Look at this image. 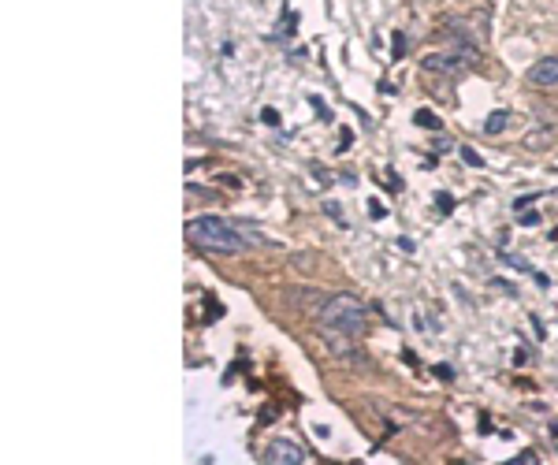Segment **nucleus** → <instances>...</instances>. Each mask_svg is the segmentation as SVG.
I'll list each match as a JSON object with an SVG mask.
<instances>
[{
	"instance_id": "obj_1",
	"label": "nucleus",
	"mask_w": 558,
	"mask_h": 465,
	"mask_svg": "<svg viewBox=\"0 0 558 465\" xmlns=\"http://www.w3.org/2000/svg\"><path fill=\"white\" fill-rule=\"evenodd\" d=\"M186 239L197 246V250H208V253H242L246 246V235L239 231L235 220H224V216H197V220L186 224Z\"/></svg>"
},
{
	"instance_id": "obj_2",
	"label": "nucleus",
	"mask_w": 558,
	"mask_h": 465,
	"mask_svg": "<svg viewBox=\"0 0 558 465\" xmlns=\"http://www.w3.org/2000/svg\"><path fill=\"white\" fill-rule=\"evenodd\" d=\"M320 324L358 339V335H365V327H369V313H365V305L358 302V298L335 294V298H328L324 309H320Z\"/></svg>"
},
{
	"instance_id": "obj_3",
	"label": "nucleus",
	"mask_w": 558,
	"mask_h": 465,
	"mask_svg": "<svg viewBox=\"0 0 558 465\" xmlns=\"http://www.w3.org/2000/svg\"><path fill=\"white\" fill-rule=\"evenodd\" d=\"M309 454L301 451L298 443H290V440H272L268 446H264V454H261V462L264 465H301Z\"/></svg>"
},
{
	"instance_id": "obj_4",
	"label": "nucleus",
	"mask_w": 558,
	"mask_h": 465,
	"mask_svg": "<svg viewBox=\"0 0 558 465\" xmlns=\"http://www.w3.org/2000/svg\"><path fill=\"white\" fill-rule=\"evenodd\" d=\"M328 298H332V294H324V290H316V287H287V290H283V302H287V305L313 309V313H320V309L328 305Z\"/></svg>"
},
{
	"instance_id": "obj_5",
	"label": "nucleus",
	"mask_w": 558,
	"mask_h": 465,
	"mask_svg": "<svg viewBox=\"0 0 558 465\" xmlns=\"http://www.w3.org/2000/svg\"><path fill=\"white\" fill-rule=\"evenodd\" d=\"M525 78L539 89H558V56H544L525 71Z\"/></svg>"
},
{
	"instance_id": "obj_6",
	"label": "nucleus",
	"mask_w": 558,
	"mask_h": 465,
	"mask_svg": "<svg viewBox=\"0 0 558 465\" xmlns=\"http://www.w3.org/2000/svg\"><path fill=\"white\" fill-rule=\"evenodd\" d=\"M320 339H324V346L335 354V358L361 361V358H358V350H354V335H343V332H335V327H320Z\"/></svg>"
},
{
	"instance_id": "obj_7",
	"label": "nucleus",
	"mask_w": 558,
	"mask_h": 465,
	"mask_svg": "<svg viewBox=\"0 0 558 465\" xmlns=\"http://www.w3.org/2000/svg\"><path fill=\"white\" fill-rule=\"evenodd\" d=\"M462 63H465L462 56H443V52H432V56H425V63H420V67H425L428 75H454Z\"/></svg>"
},
{
	"instance_id": "obj_8",
	"label": "nucleus",
	"mask_w": 558,
	"mask_h": 465,
	"mask_svg": "<svg viewBox=\"0 0 558 465\" xmlns=\"http://www.w3.org/2000/svg\"><path fill=\"white\" fill-rule=\"evenodd\" d=\"M525 145L528 149H547V145H555V131L551 127H536V131L525 134Z\"/></svg>"
},
{
	"instance_id": "obj_9",
	"label": "nucleus",
	"mask_w": 558,
	"mask_h": 465,
	"mask_svg": "<svg viewBox=\"0 0 558 465\" xmlns=\"http://www.w3.org/2000/svg\"><path fill=\"white\" fill-rule=\"evenodd\" d=\"M506 127H510V112H506V108H499V112H491L488 120H484V127H480V131L491 138V134H502Z\"/></svg>"
},
{
	"instance_id": "obj_10",
	"label": "nucleus",
	"mask_w": 558,
	"mask_h": 465,
	"mask_svg": "<svg viewBox=\"0 0 558 465\" xmlns=\"http://www.w3.org/2000/svg\"><path fill=\"white\" fill-rule=\"evenodd\" d=\"M414 123L425 127V131H443V120H439L436 112H428V108H417V112H414Z\"/></svg>"
},
{
	"instance_id": "obj_11",
	"label": "nucleus",
	"mask_w": 558,
	"mask_h": 465,
	"mask_svg": "<svg viewBox=\"0 0 558 465\" xmlns=\"http://www.w3.org/2000/svg\"><path fill=\"white\" fill-rule=\"evenodd\" d=\"M391 38H395V41H391V56H395V60H402V56H406V49H409L406 34H402V30H395Z\"/></svg>"
},
{
	"instance_id": "obj_12",
	"label": "nucleus",
	"mask_w": 558,
	"mask_h": 465,
	"mask_svg": "<svg viewBox=\"0 0 558 465\" xmlns=\"http://www.w3.org/2000/svg\"><path fill=\"white\" fill-rule=\"evenodd\" d=\"M324 213L332 216V220L339 224V227H346V213H343V205H335V202H324Z\"/></svg>"
},
{
	"instance_id": "obj_13",
	"label": "nucleus",
	"mask_w": 558,
	"mask_h": 465,
	"mask_svg": "<svg viewBox=\"0 0 558 465\" xmlns=\"http://www.w3.org/2000/svg\"><path fill=\"white\" fill-rule=\"evenodd\" d=\"M462 160L469 164V168H484V157L477 149H469V145H462Z\"/></svg>"
},
{
	"instance_id": "obj_14",
	"label": "nucleus",
	"mask_w": 558,
	"mask_h": 465,
	"mask_svg": "<svg viewBox=\"0 0 558 465\" xmlns=\"http://www.w3.org/2000/svg\"><path fill=\"white\" fill-rule=\"evenodd\" d=\"M517 224H521V227H536V224H539V213H521Z\"/></svg>"
},
{
	"instance_id": "obj_15",
	"label": "nucleus",
	"mask_w": 558,
	"mask_h": 465,
	"mask_svg": "<svg viewBox=\"0 0 558 465\" xmlns=\"http://www.w3.org/2000/svg\"><path fill=\"white\" fill-rule=\"evenodd\" d=\"M521 462H525V465H536L539 458H536V451H525V454H517V458H514V465H521Z\"/></svg>"
},
{
	"instance_id": "obj_16",
	"label": "nucleus",
	"mask_w": 558,
	"mask_h": 465,
	"mask_svg": "<svg viewBox=\"0 0 558 465\" xmlns=\"http://www.w3.org/2000/svg\"><path fill=\"white\" fill-rule=\"evenodd\" d=\"M369 216H372V220H383L387 213H383V205H380V202H369Z\"/></svg>"
},
{
	"instance_id": "obj_17",
	"label": "nucleus",
	"mask_w": 558,
	"mask_h": 465,
	"mask_svg": "<svg viewBox=\"0 0 558 465\" xmlns=\"http://www.w3.org/2000/svg\"><path fill=\"white\" fill-rule=\"evenodd\" d=\"M436 376L439 380H454V369H451V365H436Z\"/></svg>"
},
{
	"instance_id": "obj_18",
	"label": "nucleus",
	"mask_w": 558,
	"mask_h": 465,
	"mask_svg": "<svg viewBox=\"0 0 558 465\" xmlns=\"http://www.w3.org/2000/svg\"><path fill=\"white\" fill-rule=\"evenodd\" d=\"M309 105L316 108V116H320V120H328V108H324V101H320V97H309Z\"/></svg>"
},
{
	"instance_id": "obj_19",
	"label": "nucleus",
	"mask_w": 558,
	"mask_h": 465,
	"mask_svg": "<svg viewBox=\"0 0 558 465\" xmlns=\"http://www.w3.org/2000/svg\"><path fill=\"white\" fill-rule=\"evenodd\" d=\"M261 120H264V123H272V127H276V123H279V116H276V108H264V112H261Z\"/></svg>"
},
{
	"instance_id": "obj_20",
	"label": "nucleus",
	"mask_w": 558,
	"mask_h": 465,
	"mask_svg": "<svg viewBox=\"0 0 558 465\" xmlns=\"http://www.w3.org/2000/svg\"><path fill=\"white\" fill-rule=\"evenodd\" d=\"M536 202V194H525V197H517V202H514V208H517V213H521V208H528V205H533Z\"/></svg>"
},
{
	"instance_id": "obj_21",
	"label": "nucleus",
	"mask_w": 558,
	"mask_h": 465,
	"mask_svg": "<svg viewBox=\"0 0 558 465\" xmlns=\"http://www.w3.org/2000/svg\"><path fill=\"white\" fill-rule=\"evenodd\" d=\"M436 202H439V208H443V213H451V208H454V202H451V194H439V197H436Z\"/></svg>"
},
{
	"instance_id": "obj_22",
	"label": "nucleus",
	"mask_w": 558,
	"mask_h": 465,
	"mask_svg": "<svg viewBox=\"0 0 558 465\" xmlns=\"http://www.w3.org/2000/svg\"><path fill=\"white\" fill-rule=\"evenodd\" d=\"M294 264H298V268H313V257H305V253H298V257H294Z\"/></svg>"
}]
</instances>
